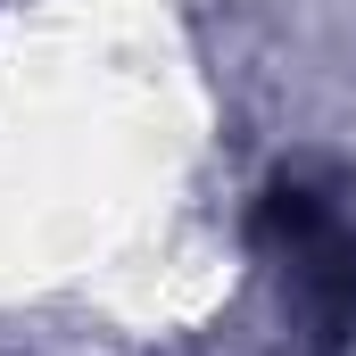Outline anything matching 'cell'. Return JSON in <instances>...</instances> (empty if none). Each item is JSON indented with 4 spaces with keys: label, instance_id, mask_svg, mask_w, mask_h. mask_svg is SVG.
<instances>
[{
    "label": "cell",
    "instance_id": "6da1fadb",
    "mask_svg": "<svg viewBox=\"0 0 356 356\" xmlns=\"http://www.w3.org/2000/svg\"><path fill=\"white\" fill-rule=\"evenodd\" d=\"M249 232L282 266L307 332L323 348H340L356 332V216L340 207V191L315 182V175H273L257 191V224Z\"/></svg>",
    "mask_w": 356,
    "mask_h": 356
}]
</instances>
